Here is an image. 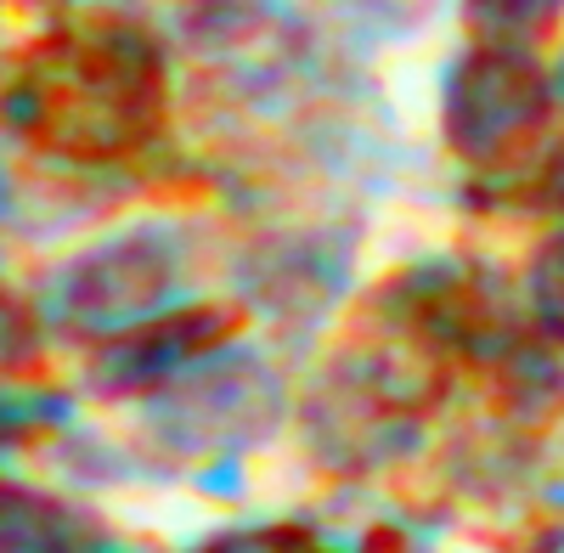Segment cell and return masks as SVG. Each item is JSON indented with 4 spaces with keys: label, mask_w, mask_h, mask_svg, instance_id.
Masks as SVG:
<instances>
[{
    "label": "cell",
    "mask_w": 564,
    "mask_h": 553,
    "mask_svg": "<svg viewBox=\"0 0 564 553\" xmlns=\"http://www.w3.org/2000/svg\"><path fill=\"white\" fill-rule=\"evenodd\" d=\"M0 113L34 148L63 159L130 153L164 119L159 45L124 23L52 34L12 68Z\"/></svg>",
    "instance_id": "obj_1"
},
{
    "label": "cell",
    "mask_w": 564,
    "mask_h": 553,
    "mask_svg": "<svg viewBox=\"0 0 564 553\" xmlns=\"http://www.w3.org/2000/svg\"><path fill=\"white\" fill-rule=\"evenodd\" d=\"M276 373L260 361H226L204 373H181L148 406V435L170 457H226L249 452L276 424Z\"/></svg>",
    "instance_id": "obj_2"
},
{
    "label": "cell",
    "mask_w": 564,
    "mask_h": 553,
    "mask_svg": "<svg viewBox=\"0 0 564 553\" xmlns=\"http://www.w3.org/2000/svg\"><path fill=\"white\" fill-rule=\"evenodd\" d=\"M305 424L327 469H379L406 446V384L379 361L350 367L311 395Z\"/></svg>",
    "instance_id": "obj_3"
},
{
    "label": "cell",
    "mask_w": 564,
    "mask_h": 553,
    "mask_svg": "<svg viewBox=\"0 0 564 553\" xmlns=\"http://www.w3.org/2000/svg\"><path fill=\"white\" fill-rule=\"evenodd\" d=\"M175 289V254L153 232H130L74 260L63 276V322L74 334H119L153 316Z\"/></svg>",
    "instance_id": "obj_4"
},
{
    "label": "cell",
    "mask_w": 564,
    "mask_h": 553,
    "mask_svg": "<svg viewBox=\"0 0 564 553\" xmlns=\"http://www.w3.org/2000/svg\"><path fill=\"white\" fill-rule=\"evenodd\" d=\"M231 334H238V316L226 305L153 311V316L130 322V328H119L97 345V356H90V384L108 395L159 390V384L181 379L186 367H198L204 356H215Z\"/></svg>",
    "instance_id": "obj_5"
},
{
    "label": "cell",
    "mask_w": 564,
    "mask_h": 553,
    "mask_svg": "<svg viewBox=\"0 0 564 553\" xmlns=\"http://www.w3.org/2000/svg\"><path fill=\"white\" fill-rule=\"evenodd\" d=\"M536 108V79L497 52L468 57L452 74L446 90V142L468 159H486L502 135H513V124H525Z\"/></svg>",
    "instance_id": "obj_6"
},
{
    "label": "cell",
    "mask_w": 564,
    "mask_h": 553,
    "mask_svg": "<svg viewBox=\"0 0 564 553\" xmlns=\"http://www.w3.org/2000/svg\"><path fill=\"white\" fill-rule=\"evenodd\" d=\"M108 531L79 502L23 480H0V553H102Z\"/></svg>",
    "instance_id": "obj_7"
},
{
    "label": "cell",
    "mask_w": 564,
    "mask_h": 553,
    "mask_svg": "<svg viewBox=\"0 0 564 553\" xmlns=\"http://www.w3.org/2000/svg\"><path fill=\"white\" fill-rule=\"evenodd\" d=\"M198 553H311L294 525H243V531H220Z\"/></svg>",
    "instance_id": "obj_8"
},
{
    "label": "cell",
    "mask_w": 564,
    "mask_h": 553,
    "mask_svg": "<svg viewBox=\"0 0 564 553\" xmlns=\"http://www.w3.org/2000/svg\"><path fill=\"white\" fill-rule=\"evenodd\" d=\"M542 0H468V23L486 34H513L520 23H536Z\"/></svg>",
    "instance_id": "obj_9"
},
{
    "label": "cell",
    "mask_w": 564,
    "mask_h": 553,
    "mask_svg": "<svg viewBox=\"0 0 564 553\" xmlns=\"http://www.w3.org/2000/svg\"><path fill=\"white\" fill-rule=\"evenodd\" d=\"M34 339H40V328H34V316L0 289V361H23L29 350H34Z\"/></svg>",
    "instance_id": "obj_10"
}]
</instances>
